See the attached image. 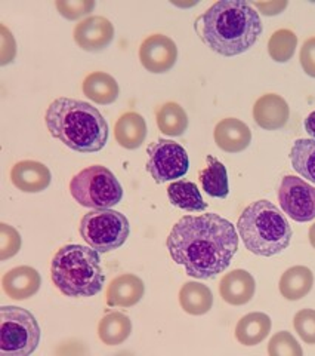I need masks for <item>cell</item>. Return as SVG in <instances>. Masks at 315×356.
Returning <instances> with one entry per match:
<instances>
[{
	"label": "cell",
	"instance_id": "cell-1",
	"mask_svg": "<svg viewBox=\"0 0 315 356\" xmlns=\"http://www.w3.org/2000/svg\"><path fill=\"white\" fill-rule=\"evenodd\" d=\"M166 247L188 276L212 280L231 264L239 235L232 222L218 214L185 216L169 233Z\"/></svg>",
	"mask_w": 315,
	"mask_h": 356
},
{
	"label": "cell",
	"instance_id": "cell-2",
	"mask_svg": "<svg viewBox=\"0 0 315 356\" xmlns=\"http://www.w3.org/2000/svg\"><path fill=\"white\" fill-rule=\"evenodd\" d=\"M194 29L205 44L222 57L249 51L262 35V21L244 0H219L196 19Z\"/></svg>",
	"mask_w": 315,
	"mask_h": 356
},
{
	"label": "cell",
	"instance_id": "cell-3",
	"mask_svg": "<svg viewBox=\"0 0 315 356\" xmlns=\"http://www.w3.org/2000/svg\"><path fill=\"white\" fill-rule=\"evenodd\" d=\"M51 136L78 153L103 150L108 141V124L101 111L82 99L61 97L44 115Z\"/></svg>",
	"mask_w": 315,
	"mask_h": 356
},
{
	"label": "cell",
	"instance_id": "cell-4",
	"mask_svg": "<svg viewBox=\"0 0 315 356\" xmlns=\"http://www.w3.org/2000/svg\"><path fill=\"white\" fill-rule=\"evenodd\" d=\"M237 232L246 250L261 257L283 252L293 236L287 218L266 199L244 208L237 221Z\"/></svg>",
	"mask_w": 315,
	"mask_h": 356
},
{
	"label": "cell",
	"instance_id": "cell-5",
	"mask_svg": "<svg viewBox=\"0 0 315 356\" xmlns=\"http://www.w3.org/2000/svg\"><path fill=\"white\" fill-rule=\"evenodd\" d=\"M55 286L67 297H94L105 282L96 250L83 245H65L56 251L51 264Z\"/></svg>",
	"mask_w": 315,
	"mask_h": 356
},
{
	"label": "cell",
	"instance_id": "cell-6",
	"mask_svg": "<svg viewBox=\"0 0 315 356\" xmlns=\"http://www.w3.org/2000/svg\"><path fill=\"white\" fill-rule=\"evenodd\" d=\"M70 193L85 208L110 209L120 204L123 188L108 168L92 165L71 178Z\"/></svg>",
	"mask_w": 315,
	"mask_h": 356
},
{
	"label": "cell",
	"instance_id": "cell-7",
	"mask_svg": "<svg viewBox=\"0 0 315 356\" xmlns=\"http://www.w3.org/2000/svg\"><path fill=\"white\" fill-rule=\"evenodd\" d=\"M42 331L35 315L18 306L0 307V352L2 356H28L40 343Z\"/></svg>",
	"mask_w": 315,
	"mask_h": 356
},
{
	"label": "cell",
	"instance_id": "cell-8",
	"mask_svg": "<svg viewBox=\"0 0 315 356\" xmlns=\"http://www.w3.org/2000/svg\"><path fill=\"white\" fill-rule=\"evenodd\" d=\"M130 226L126 216L114 209H95L83 216L80 235L98 252L119 250L129 238Z\"/></svg>",
	"mask_w": 315,
	"mask_h": 356
},
{
	"label": "cell",
	"instance_id": "cell-9",
	"mask_svg": "<svg viewBox=\"0 0 315 356\" xmlns=\"http://www.w3.org/2000/svg\"><path fill=\"white\" fill-rule=\"evenodd\" d=\"M147 171L157 184L173 181L188 172L189 159L187 150L179 143L159 140L148 147Z\"/></svg>",
	"mask_w": 315,
	"mask_h": 356
},
{
	"label": "cell",
	"instance_id": "cell-10",
	"mask_svg": "<svg viewBox=\"0 0 315 356\" xmlns=\"http://www.w3.org/2000/svg\"><path fill=\"white\" fill-rule=\"evenodd\" d=\"M281 209L298 222H308L315 218V187L303 178L286 175L278 188Z\"/></svg>",
	"mask_w": 315,
	"mask_h": 356
},
{
	"label": "cell",
	"instance_id": "cell-11",
	"mask_svg": "<svg viewBox=\"0 0 315 356\" xmlns=\"http://www.w3.org/2000/svg\"><path fill=\"white\" fill-rule=\"evenodd\" d=\"M139 60L150 73H166L176 64V43L164 35H151L141 43Z\"/></svg>",
	"mask_w": 315,
	"mask_h": 356
},
{
	"label": "cell",
	"instance_id": "cell-12",
	"mask_svg": "<svg viewBox=\"0 0 315 356\" xmlns=\"http://www.w3.org/2000/svg\"><path fill=\"white\" fill-rule=\"evenodd\" d=\"M73 38L83 51L99 52L108 48L114 39V26L105 17H89L74 27Z\"/></svg>",
	"mask_w": 315,
	"mask_h": 356
},
{
	"label": "cell",
	"instance_id": "cell-13",
	"mask_svg": "<svg viewBox=\"0 0 315 356\" xmlns=\"http://www.w3.org/2000/svg\"><path fill=\"white\" fill-rule=\"evenodd\" d=\"M14 186L24 193H40L51 184L52 175L44 163L37 161H21L10 171Z\"/></svg>",
	"mask_w": 315,
	"mask_h": 356
},
{
	"label": "cell",
	"instance_id": "cell-14",
	"mask_svg": "<svg viewBox=\"0 0 315 356\" xmlns=\"http://www.w3.org/2000/svg\"><path fill=\"white\" fill-rule=\"evenodd\" d=\"M290 118V108L286 99L278 94H265L256 99L253 106V120L262 129L277 131L283 128Z\"/></svg>",
	"mask_w": 315,
	"mask_h": 356
},
{
	"label": "cell",
	"instance_id": "cell-15",
	"mask_svg": "<svg viewBox=\"0 0 315 356\" xmlns=\"http://www.w3.org/2000/svg\"><path fill=\"white\" fill-rule=\"evenodd\" d=\"M42 284L40 273L31 266H18L6 272L2 277V288L8 297L14 300H28L35 296Z\"/></svg>",
	"mask_w": 315,
	"mask_h": 356
},
{
	"label": "cell",
	"instance_id": "cell-16",
	"mask_svg": "<svg viewBox=\"0 0 315 356\" xmlns=\"http://www.w3.org/2000/svg\"><path fill=\"white\" fill-rule=\"evenodd\" d=\"M216 146L227 153H240L250 146L252 131L235 118L222 119L213 132Z\"/></svg>",
	"mask_w": 315,
	"mask_h": 356
},
{
	"label": "cell",
	"instance_id": "cell-17",
	"mask_svg": "<svg viewBox=\"0 0 315 356\" xmlns=\"http://www.w3.org/2000/svg\"><path fill=\"white\" fill-rule=\"evenodd\" d=\"M144 293L145 285L141 277L125 273L110 282L105 291V300L111 307H132L141 302Z\"/></svg>",
	"mask_w": 315,
	"mask_h": 356
},
{
	"label": "cell",
	"instance_id": "cell-18",
	"mask_svg": "<svg viewBox=\"0 0 315 356\" xmlns=\"http://www.w3.org/2000/svg\"><path fill=\"white\" fill-rule=\"evenodd\" d=\"M256 291L253 276L243 269H235L225 275L219 284V294L225 303L243 306L249 303Z\"/></svg>",
	"mask_w": 315,
	"mask_h": 356
},
{
	"label": "cell",
	"instance_id": "cell-19",
	"mask_svg": "<svg viewBox=\"0 0 315 356\" xmlns=\"http://www.w3.org/2000/svg\"><path fill=\"white\" fill-rule=\"evenodd\" d=\"M114 137L123 149H138L147 138V122L137 111H128L117 119Z\"/></svg>",
	"mask_w": 315,
	"mask_h": 356
},
{
	"label": "cell",
	"instance_id": "cell-20",
	"mask_svg": "<svg viewBox=\"0 0 315 356\" xmlns=\"http://www.w3.org/2000/svg\"><path fill=\"white\" fill-rule=\"evenodd\" d=\"M83 94L96 104L108 106L119 98L120 88L117 81L108 73L94 72L87 74L82 85Z\"/></svg>",
	"mask_w": 315,
	"mask_h": 356
},
{
	"label": "cell",
	"instance_id": "cell-21",
	"mask_svg": "<svg viewBox=\"0 0 315 356\" xmlns=\"http://www.w3.org/2000/svg\"><path fill=\"white\" fill-rule=\"evenodd\" d=\"M271 327V318L266 314L252 312L239 321L237 327H235V339L243 346H256L268 337Z\"/></svg>",
	"mask_w": 315,
	"mask_h": 356
},
{
	"label": "cell",
	"instance_id": "cell-22",
	"mask_svg": "<svg viewBox=\"0 0 315 356\" xmlns=\"http://www.w3.org/2000/svg\"><path fill=\"white\" fill-rule=\"evenodd\" d=\"M314 285V273L307 266H293L280 277V293L289 302L307 297Z\"/></svg>",
	"mask_w": 315,
	"mask_h": 356
},
{
	"label": "cell",
	"instance_id": "cell-23",
	"mask_svg": "<svg viewBox=\"0 0 315 356\" xmlns=\"http://www.w3.org/2000/svg\"><path fill=\"white\" fill-rule=\"evenodd\" d=\"M179 305L188 315H205L213 306V294L205 284L185 282L179 289Z\"/></svg>",
	"mask_w": 315,
	"mask_h": 356
},
{
	"label": "cell",
	"instance_id": "cell-24",
	"mask_svg": "<svg viewBox=\"0 0 315 356\" xmlns=\"http://www.w3.org/2000/svg\"><path fill=\"white\" fill-rule=\"evenodd\" d=\"M132 332V321L121 312H110L98 324V337L107 346L125 343Z\"/></svg>",
	"mask_w": 315,
	"mask_h": 356
},
{
	"label": "cell",
	"instance_id": "cell-25",
	"mask_svg": "<svg viewBox=\"0 0 315 356\" xmlns=\"http://www.w3.org/2000/svg\"><path fill=\"white\" fill-rule=\"evenodd\" d=\"M206 161L207 166L205 170H201L198 175L201 188L212 197L225 199L230 193L227 168L213 156H207Z\"/></svg>",
	"mask_w": 315,
	"mask_h": 356
},
{
	"label": "cell",
	"instance_id": "cell-26",
	"mask_svg": "<svg viewBox=\"0 0 315 356\" xmlns=\"http://www.w3.org/2000/svg\"><path fill=\"white\" fill-rule=\"evenodd\" d=\"M167 196L171 204L188 213H200L207 209V204L201 196L198 187L193 181L178 180L167 187Z\"/></svg>",
	"mask_w": 315,
	"mask_h": 356
},
{
	"label": "cell",
	"instance_id": "cell-27",
	"mask_svg": "<svg viewBox=\"0 0 315 356\" xmlns=\"http://www.w3.org/2000/svg\"><path fill=\"white\" fill-rule=\"evenodd\" d=\"M157 127L169 137H181L188 128V116L178 103L167 102L155 113Z\"/></svg>",
	"mask_w": 315,
	"mask_h": 356
},
{
	"label": "cell",
	"instance_id": "cell-28",
	"mask_svg": "<svg viewBox=\"0 0 315 356\" xmlns=\"http://www.w3.org/2000/svg\"><path fill=\"white\" fill-rule=\"evenodd\" d=\"M290 161L299 175L315 184V140H296L290 150Z\"/></svg>",
	"mask_w": 315,
	"mask_h": 356
},
{
	"label": "cell",
	"instance_id": "cell-29",
	"mask_svg": "<svg viewBox=\"0 0 315 356\" xmlns=\"http://www.w3.org/2000/svg\"><path fill=\"white\" fill-rule=\"evenodd\" d=\"M298 48V36L289 29H280L273 33L268 42V54L275 63H287L293 58Z\"/></svg>",
	"mask_w": 315,
	"mask_h": 356
},
{
	"label": "cell",
	"instance_id": "cell-30",
	"mask_svg": "<svg viewBox=\"0 0 315 356\" xmlns=\"http://www.w3.org/2000/svg\"><path fill=\"white\" fill-rule=\"evenodd\" d=\"M302 353L300 344L289 331L274 334L268 343V355L271 356H300Z\"/></svg>",
	"mask_w": 315,
	"mask_h": 356
},
{
	"label": "cell",
	"instance_id": "cell-31",
	"mask_svg": "<svg viewBox=\"0 0 315 356\" xmlns=\"http://www.w3.org/2000/svg\"><path fill=\"white\" fill-rule=\"evenodd\" d=\"M58 13L67 19H78L95 8L94 0H56L55 2Z\"/></svg>",
	"mask_w": 315,
	"mask_h": 356
},
{
	"label": "cell",
	"instance_id": "cell-32",
	"mask_svg": "<svg viewBox=\"0 0 315 356\" xmlns=\"http://www.w3.org/2000/svg\"><path fill=\"white\" fill-rule=\"evenodd\" d=\"M293 327L307 344H315V310L302 309L295 315Z\"/></svg>",
	"mask_w": 315,
	"mask_h": 356
},
{
	"label": "cell",
	"instance_id": "cell-33",
	"mask_svg": "<svg viewBox=\"0 0 315 356\" xmlns=\"http://www.w3.org/2000/svg\"><path fill=\"white\" fill-rule=\"evenodd\" d=\"M0 241H2V247H0V259L3 261L14 257L21 250V235L17 229L12 226L0 225Z\"/></svg>",
	"mask_w": 315,
	"mask_h": 356
},
{
	"label": "cell",
	"instance_id": "cell-34",
	"mask_svg": "<svg viewBox=\"0 0 315 356\" xmlns=\"http://www.w3.org/2000/svg\"><path fill=\"white\" fill-rule=\"evenodd\" d=\"M299 61L303 72L315 79V38H309L303 42L299 54Z\"/></svg>",
	"mask_w": 315,
	"mask_h": 356
},
{
	"label": "cell",
	"instance_id": "cell-35",
	"mask_svg": "<svg viewBox=\"0 0 315 356\" xmlns=\"http://www.w3.org/2000/svg\"><path fill=\"white\" fill-rule=\"evenodd\" d=\"M255 6L261 14L266 17H274L283 13V10L289 6V3L286 0H283V2H256Z\"/></svg>",
	"mask_w": 315,
	"mask_h": 356
},
{
	"label": "cell",
	"instance_id": "cell-36",
	"mask_svg": "<svg viewBox=\"0 0 315 356\" xmlns=\"http://www.w3.org/2000/svg\"><path fill=\"white\" fill-rule=\"evenodd\" d=\"M305 129L312 137V140H315V110L312 111V113H309L308 118L305 119Z\"/></svg>",
	"mask_w": 315,
	"mask_h": 356
},
{
	"label": "cell",
	"instance_id": "cell-37",
	"mask_svg": "<svg viewBox=\"0 0 315 356\" xmlns=\"http://www.w3.org/2000/svg\"><path fill=\"white\" fill-rule=\"evenodd\" d=\"M308 238H309V243L312 245V247L315 248V222L309 227V232H308Z\"/></svg>",
	"mask_w": 315,
	"mask_h": 356
}]
</instances>
